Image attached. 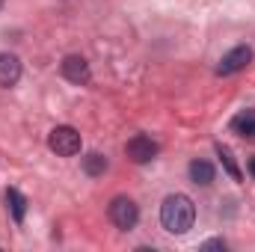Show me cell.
I'll return each instance as SVG.
<instances>
[{
    "mask_svg": "<svg viewBox=\"0 0 255 252\" xmlns=\"http://www.w3.org/2000/svg\"><path fill=\"white\" fill-rule=\"evenodd\" d=\"M253 63V48H247V45H241V48H235V51H229L220 65H217V74H235V71H241V68H247V65Z\"/></svg>",
    "mask_w": 255,
    "mask_h": 252,
    "instance_id": "8992f818",
    "label": "cell"
},
{
    "mask_svg": "<svg viewBox=\"0 0 255 252\" xmlns=\"http://www.w3.org/2000/svg\"><path fill=\"white\" fill-rule=\"evenodd\" d=\"M110 220H113V226L122 229V232L133 229L136 220H139V208H136V202L128 199V196H116V199L110 202Z\"/></svg>",
    "mask_w": 255,
    "mask_h": 252,
    "instance_id": "7a4b0ae2",
    "label": "cell"
},
{
    "mask_svg": "<svg viewBox=\"0 0 255 252\" xmlns=\"http://www.w3.org/2000/svg\"><path fill=\"white\" fill-rule=\"evenodd\" d=\"M63 77H65V80H71V83H77V86H86V83L92 80L89 63H86L83 57H77V54L65 57V60H63Z\"/></svg>",
    "mask_w": 255,
    "mask_h": 252,
    "instance_id": "5b68a950",
    "label": "cell"
},
{
    "mask_svg": "<svg viewBox=\"0 0 255 252\" xmlns=\"http://www.w3.org/2000/svg\"><path fill=\"white\" fill-rule=\"evenodd\" d=\"M250 172H253V175H255V157H253V160H250Z\"/></svg>",
    "mask_w": 255,
    "mask_h": 252,
    "instance_id": "4fadbf2b",
    "label": "cell"
},
{
    "mask_svg": "<svg viewBox=\"0 0 255 252\" xmlns=\"http://www.w3.org/2000/svg\"><path fill=\"white\" fill-rule=\"evenodd\" d=\"M6 205H9L12 220H15V223H24V214H27V199H24V196H21L15 187L6 190Z\"/></svg>",
    "mask_w": 255,
    "mask_h": 252,
    "instance_id": "ba28073f",
    "label": "cell"
},
{
    "mask_svg": "<svg viewBox=\"0 0 255 252\" xmlns=\"http://www.w3.org/2000/svg\"><path fill=\"white\" fill-rule=\"evenodd\" d=\"M250 136H255V119H253V125H250Z\"/></svg>",
    "mask_w": 255,
    "mask_h": 252,
    "instance_id": "5bb4252c",
    "label": "cell"
},
{
    "mask_svg": "<svg viewBox=\"0 0 255 252\" xmlns=\"http://www.w3.org/2000/svg\"><path fill=\"white\" fill-rule=\"evenodd\" d=\"M205 250H226V244H223V241H208Z\"/></svg>",
    "mask_w": 255,
    "mask_h": 252,
    "instance_id": "7c38bea8",
    "label": "cell"
},
{
    "mask_svg": "<svg viewBox=\"0 0 255 252\" xmlns=\"http://www.w3.org/2000/svg\"><path fill=\"white\" fill-rule=\"evenodd\" d=\"M83 169H86V175H104L107 172V157L104 154H98V151H92V154H86L83 157Z\"/></svg>",
    "mask_w": 255,
    "mask_h": 252,
    "instance_id": "30bf717a",
    "label": "cell"
},
{
    "mask_svg": "<svg viewBox=\"0 0 255 252\" xmlns=\"http://www.w3.org/2000/svg\"><path fill=\"white\" fill-rule=\"evenodd\" d=\"M125 151L133 163H148V160L157 157V142H154L151 136H145V133H136V136L128 139Z\"/></svg>",
    "mask_w": 255,
    "mask_h": 252,
    "instance_id": "277c9868",
    "label": "cell"
},
{
    "mask_svg": "<svg viewBox=\"0 0 255 252\" xmlns=\"http://www.w3.org/2000/svg\"><path fill=\"white\" fill-rule=\"evenodd\" d=\"M193 220H196V208H193V202L187 196L172 193V196L163 199V205H160V223H163V229H166L169 235H184V232H190Z\"/></svg>",
    "mask_w": 255,
    "mask_h": 252,
    "instance_id": "6da1fadb",
    "label": "cell"
},
{
    "mask_svg": "<svg viewBox=\"0 0 255 252\" xmlns=\"http://www.w3.org/2000/svg\"><path fill=\"white\" fill-rule=\"evenodd\" d=\"M48 145H51V151H57L60 157H71V154L80 151V133H77L74 127H68V125H60V127L51 130Z\"/></svg>",
    "mask_w": 255,
    "mask_h": 252,
    "instance_id": "3957f363",
    "label": "cell"
},
{
    "mask_svg": "<svg viewBox=\"0 0 255 252\" xmlns=\"http://www.w3.org/2000/svg\"><path fill=\"white\" fill-rule=\"evenodd\" d=\"M21 77V60L15 54H0V86H15Z\"/></svg>",
    "mask_w": 255,
    "mask_h": 252,
    "instance_id": "52a82bcc",
    "label": "cell"
},
{
    "mask_svg": "<svg viewBox=\"0 0 255 252\" xmlns=\"http://www.w3.org/2000/svg\"><path fill=\"white\" fill-rule=\"evenodd\" d=\"M0 6H3V0H0Z\"/></svg>",
    "mask_w": 255,
    "mask_h": 252,
    "instance_id": "9a60e30c",
    "label": "cell"
},
{
    "mask_svg": "<svg viewBox=\"0 0 255 252\" xmlns=\"http://www.w3.org/2000/svg\"><path fill=\"white\" fill-rule=\"evenodd\" d=\"M217 154H220V160H223V166H226V172L235 178V181H241V169H238V163H235V157H232V151L226 148V145H217Z\"/></svg>",
    "mask_w": 255,
    "mask_h": 252,
    "instance_id": "8fae6325",
    "label": "cell"
},
{
    "mask_svg": "<svg viewBox=\"0 0 255 252\" xmlns=\"http://www.w3.org/2000/svg\"><path fill=\"white\" fill-rule=\"evenodd\" d=\"M190 178H193V184L208 187V184L214 181V166H211L208 160H193L190 163Z\"/></svg>",
    "mask_w": 255,
    "mask_h": 252,
    "instance_id": "9c48e42d",
    "label": "cell"
}]
</instances>
